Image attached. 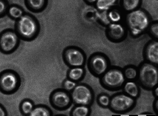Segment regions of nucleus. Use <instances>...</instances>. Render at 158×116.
I'll return each mask as SVG.
<instances>
[{"label": "nucleus", "instance_id": "24", "mask_svg": "<svg viewBox=\"0 0 158 116\" xmlns=\"http://www.w3.org/2000/svg\"><path fill=\"white\" fill-rule=\"evenodd\" d=\"M108 16L110 19L114 22H117L119 21L121 18L120 14L118 12L115 10L110 12Z\"/></svg>", "mask_w": 158, "mask_h": 116}, {"label": "nucleus", "instance_id": "13", "mask_svg": "<svg viewBox=\"0 0 158 116\" xmlns=\"http://www.w3.org/2000/svg\"><path fill=\"white\" fill-rule=\"evenodd\" d=\"M146 56L149 61L153 63L158 62V43L152 42L148 45L146 50Z\"/></svg>", "mask_w": 158, "mask_h": 116}, {"label": "nucleus", "instance_id": "8", "mask_svg": "<svg viewBox=\"0 0 158 116\" xmlns=\"http://www.w3.org/2000/svg\"><path fill=\"white\" fill-rule=\"evenodd\" d=\"M134 103L133 99L128 96L121 94L112 98L110 101V106L117 111H123L129 109Z\"/></svg>", "mask_w": 158, "mask_h": 116}, {"label": "nucleus", "instance_id": "31", "mask_svg": "<svg viewBox=\"0 0 158 116\" xmlns=\"http://www.w3.org/2000/svg\"><path fill=\"white\" fill-rule=\"evenodd\" d=\"M158 88H156V90H155V91L156 95L157 96L158 95Z\"/></svg>", "mask_w": 158, "mask_h": 116}, {"label": "nucleus", "instance_id": "19", "mask_svg": "<svg viewBox=\"0 0 158 116\" xmlns=\"http://www.w3.org/2000/svg\"><path fill=\"white\" fill-rule=\"evenodd\" d=\"M50 112L47 108L44 107L39 106L33 109L30 114L32 116H49L50 115Z\"/></svg>", "mask_w": 158, "mask_h": 116}, {"label": "nucleus", "instance_id": "25", "mask_svg": "<svg viewBox=\"0 0 158 116\" xmlns=\"http://www.w3.org/2000/svg\"><path fill=\"white\" fill-rule=\"evenodd\" d=\"M99 102L102 106H107L110 104V99L108 96L102 95L99 97Z\"/></svg>", "mask_w": 158, "mask_h": 116}, {"label": "nucleus", "instance_id": "27", "mask_svg": "<svg viewBox=\"0 0 158 116\" xmlns=\"http://www.w3.org/2000/svg\"><path fill=\"white\" fill-rule=\"evenodd\" d=\"M158 28L157 23L152 25L151 28V30L152 33L157 37H158Z\"/></svg>", "mask_w": 158, "mask_h": 116}, {"label": "nucleus", "instance_id": "21", "mask_svg": "<svg viewBox=\"0 0 158 116\" xmlns=\"http://www.w3.org/2000/svg\"><path fill=\"white\" fill-rule=\"evenodd\" d=\"M89 112V109L86 106H80L77 107L72 112V115L75 116H85L88 115Z\"/></svg>", "mask_w": 158, "mask_h": 116}, {"label": "nucleus", "instance_id": "29", "mask_svg": "<svg viewBox=\"0 0 158 116\" xmlns=\"http://www.w3.org/2000/svg\"><path fill=\"white\" fill-rule=\"evenodd\" d=\"M5 115V112L3 108L0 106V116Z\"/></svg>", "mask_w": 158, "mask_h": 116}, {"label": "nucleus", "instance_id": "2", "mask_svg": "<svg viewBox=\"0 0 158 116\" xmlns=\"http://www.w3.org/2000/svg\"><path fill=\"white\" fill-rule=\"evenodd\" d=\"M38 25L33 18L29 15H23L19 18L17 29L19 35L25 39H30L37 34Z\"/></svg>", "mask_w": 158, "mask_h": 116}, {"label": "nucleus", "instance_id": "16", "mask_svg": "<svg viewBox=\"0 0 158 116\" xmlns=\"http://www.w3.org/2000/svg\"><path fill=\"white\" fill-rule=\"evenodd\" d=\"M125 91L132 97H136L139 94V90L135 83L128 82L125 84Z\"/></svg>", "mask_w": 158, "mask_h": 116}, {"label": "nucleus", "instance_id": "17", "mask_svg": "<svg viewBox=\"0 0 158 116\" xmlns=\"http://www.w3.org/2000/svg\"><path fill=\"white\" fill-rule=\"evenodd\" d=\"M117 0H97V6L99 10H105L113 6Z\"/></svg>", "mask_w": 158, "mask_h": 116}, {"label": "nucleus", "instance_id": "20", "mask_svg": "<svg viewBox=\"0 0 158 116\" xmlns=\"http://www.w3.org/2000/svg\"><path fill=\"white\" fill-rule=\"evenodd\" d=\"M33 109V106L30 101H23L21 105V110L23 114H30Z\"/></svg>", "mask_w": 158, "mask_h": 116}, {"label": "nucleus", "instance_id": "5", "mask_svg": "<svg viewBox=\"0 0 158 116\" xmlns=\"http://www.w3.org/2000/svg\"><path fill=\"white\" fill-rule=\"evenodd\" d=\"M72 96L74 102L78 104L88 105L92 99V94L89 89L82 85L75 87Z\"/></svg>", "mask_w": 158, "mask_h": 116}, {"label": "nucleus", "instance_id": "6", "mask_svg": "<svg viewBox=\"0 0 158 116\" xmlns=\"http://www.w3.org/2000/svg\"><path fill=\"white\" fill-rule=\"evenodd\" d=\"M18 79L17 75L13 72H6L0 76V88L3 92H10L17 88Z\"/></svg>", "mask_w": 158, "mask_h": 116}, {"label": "nucleus", "instance_id": "15", "mask_svg": "<svg viewBox=\"0 0 158 116\" xmlns=\"http://www.w3.org/2000/svg\"><path fill=\"white\" fill-rule=\"evenodd\" d=\"M84 70L82 68H75L72 69L68 73L69 78L73 81H77L80 79L83 74Z\"/></svg>", "mask_w": 158, "mask_h": 116}, {"label": "nucleus", "instance_id": "30", "mask_svg": "<svg viewBox=\"0 0 158 116\" xmlns=\"http://www.w3.org/2000/svg\"><path fill=\"white\" fill-rule=\"evenodd\" d=\"M87 2L89 3H93L97 1V0H86Z\"/></svg>", "mask_w": 158, "mask_h": 116}, {"label": "nucleus", "instance_id": "7", "mask_svg": "<svg viewBox=\"0 0 158 116\" xmlns=\"http://www.w3.org/2000/svg\"><path fill=\"white\" fill-rule=\"evenodd\" d=\"M18 43L17 36L14 32H5L0 37V48L3 52L12 51L17 46Z\"/></svg>", "mask_w": 158, "mask_h": 116}, {"label": "nucleus", "instance_id": "23", "mask_svg": "<svg viewBox=\"0 0 158 116\" xmlns=\"http://www.w3.org/2000/svg\"><path fill=\"white\" fill-rule=\"evenodd\" d=\"M125 75L129 79L135 78L137 76V71L135 69L132 68H127L125 70Z\"/></svg>", "mask_w": 158, "mask_h": 116}, {"label": "nucleus", "instance_id": "10", "mask_svg": "<svg viewBox=\"0 0 158 116\" xmlns=\"http://www.w3.org/2000/svg\"><path fill=\"white\" fill-rule=\"evenodd\" d=\"M51 101L55 107L63 109L69 106L70 99L69 96L66 92L62 90H57L52 93Z\"/></svg>", "mask_w": 158, "mask_h": 116}, {"label": "nucleus", "instance_id": "14", "mask_svg": "<svg viewBox=\"0 0 158 116\" xmlns=\"http://www.w3.org/2000/svg\"><path fill=\"white\" fill-rule=\"evenodd\" d=\"M27 3L30 8L34 10H39L44 8L46 0H27Z\"/></svg>", "mask_w": 158, "mask_h": 116}, {"label": "nucleus", "instance_id": "9", "mask_svg": "<svg viewBox=\"0 0 158 116\" xmlns=\"http://www.w3.org/2000/svg\"><path fill=\"white\" fill-rule=\"evenodd\" d=\"M124 77L121 71L112 70L105 74L103 77V82L110 87H117L121 86L124 82Z\"/></svg>", "mask_w": 158, "mask_h": 116}, {"label": "nucleus", "instance_id": "32", "mask_svg": "<svg viewBox=\"0 0 158 116\" xmlns=\"http://www.w3.org/2000/svg\"><path fill=\"white\" fill-rule=\"evenodd\" d=\"M157 102H156V108H157V109H158V102H157Z\"/></svg>", "mask_w": 158, "mask_h": 116}, {"label": "nucleus", "instance_id": "11", "mask_svg": "<svg viewBox=\"0 0 158 116\" xmlns=\"http://www.w3.org/2000/svg\"><path fill=\"white\" fill-rule=\"evenodd\" d=\"M89 66L92 71L97 75L104 73L108 67L106 59L100 55H95L91 58Z\"/></svg>", "mask_w": 158, "mask_h": 116}, {"label": "nucleus", "instance_id": "12", "mask_svg": "<svg viewBox=\"0 0 158 116\" xmlns=\"http://www.w3.org/2000/svg\"><path fill=\"white\" fill-rule=\"evenodd\" d=\"M108 33L110 38L118 40L121 39L124 36L125 30L121 25L113 23L109 26Z\"/></svg>", "mask_w": 158, "mask_h": 116}, {"label": "nucleus", "instance_id": "28", "mask_svg": "<svg viewBox=\"0 0 158 116\" xmlns=\"http://www.w3.org/2000/svg\"><path fill=\"white\" fill-rule=\"evenodd\" d=\"M6 9V5L3 2L0 0V14H2Z\"/></svg>", "mask_w": 158, "mask_h": 116}, {"label": "nucleus", "instance_id": "4", "mask_svg": "<svg viewBox=\"0 0 158 116\" xmlns=\"http://www.w3.org/2000/svg\"><path fill=\"white\" fill-rule=\"evenodd\" d=\"M63 57L65 62L70 66H80L84 63V55L80 50L75 48L66 49L63 54Z\"/></svg>", "mask_w": 158, "mask_h": 116}, {"label": "nucleus", "instance_id": "26", "mask_svg": "<svg viewBox=\"0 0 158 116\" xmlns=\"http://www.w3.org/2000/svg\"><path fill=\"white\" fill-rule=\"evenodd\" d=\"M64 86L66 90H70L75 88L76 84L73 81L66 80L64 82Z\"/></svg>", "mask_w": 158, "mask_h": 116}, {"label": "nucleus", "instance_id": "22", "mask_svg": "<svg viewBox=\"0 0 158 116\" xmlns=\"http://www.w3.org/2000/svg\"><path fill=\"white\" fill-rule=\"evenodd\" d=\"M9 14L14 18H19L22 16L23 12L19 7L12 6L9 10Z\"/></svg>", "mask_w": 158, "mask_h": 116}, {"label": "nucleus", "instance_id": "3", "mask_svg": "<svg viewBox=\"0 0 158 116\" xmlns=\"http://www.w3.org/2000/svg\"><path fill=\"white\" fill-rule=\"evenodd\" d=\"M139 79L145 86L152 88L157 85L158 74L157 68L150 63H146L141 67L139 72Z\"/></svg>", "mask_w": 158, "mask_h": 116}, {"label": "nucleus", "instance_id": "18", "mask_svg": "<svg viewBox=\"0 0 158 116\" xmlns=\"http://www.w3.org/2000/svg\"><path fill=\"white\" fill-rule=\"evenodd\" d=\"M140 0H123V8L127 11L133 10L139 5Z\"/></svg>", "mask_w": 158, "mask_h": 116}, {"label": "nucleus", "instance_id": "1", "mask_svg": "<svg viewBox=\"0 0 158 116\" xmlns=\"http://www.w3.org/2000/svg\"><path fill=\"white\" fill-rule=\"evenodd\" d=\"M127 22L131 33L134 35H137L148 28L149 21L145 12L138 10L128 14Z\"/></svg>", "mask_w": 158, "mask_h": 116}]
</instances>
